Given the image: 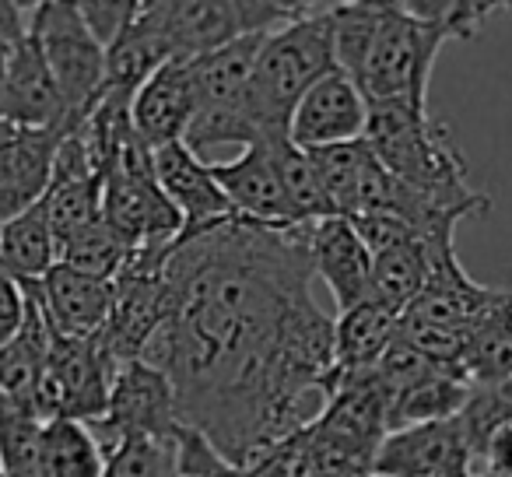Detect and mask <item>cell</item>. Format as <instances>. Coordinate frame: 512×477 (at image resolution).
I'll list each match as a JSON object with an SVG mask.
<instances>
[{"label":"cell","instance_id":"6da1fadb","mask_svg":"<svg viewBox=\"0 0 512 477\" xmlns=\"http://www.w3.org/2000/svg\"><path fill=\"white\" fill-rule=\"evenodd\" d=\"M306 228L235 214L176 239L165 320L141 355L169 376L179 421L242 470L330 400L334 320L309 292Z\"/></svg>","mask_w":512,"mask_h":477},{"label":"cell","instance_id":"7a4b0ae2","mask_svg":"<svg viewBox=\"0 0 512 477\" xmlns=\"http://www.w3.org/2000/svg\"><path fill=\"white\" fill-rule=\"evenodd\" d=\"M498 4L477 0H376V32L365 50L355 85L365 102L425 106L435 57L449 39H474Z\"/></svg>","mask_w":512,"mask_h":477},{"label":"cell","instance_id":"3957f363","mask_svg":"<svg viewBox=\"0 0 512 477\" xmlns=\"http://www.w3.org/2000/svg\"><path fill=\"white\" fill-rule=\"evenodd\" d=\"M362 141L393 179L432 197L435 204L453 207L463 218L491 207L488 193L467 183V158L453 144L446 123L428 116V106L372 102Z\"/></svg>","mask_w":512,"mask_h":477},{"label":"cell","instance_id":"277c9868","mask_svg":"<svg viewBox=\"0 0 512 477\" xmlns=\"http://www.w3.org/2000/svg\"><path fill=\"white\" fill-rule=\"evenodd\" d=\"M334 71L337 57L330 4H306L295 22L267 32L246 88V109L260 130V144L288 141L292 113L302 95Z\"/></svg>","mask_w":512,"mask_h":477},{"label":"cell","instance_id":"5b68a950","mask_svg":"<svg viewBox=\"0 0 512 477\" xmlns=\"http://www.w3.org/2000/svg\"><path fill=\"white\" fill-rule=\"evenodd\" d=\"M498 288L477 285L456 260V250L432 253L428 285L411 306L400 313V337L411 341L425 358L442 369L463 372L467 341L474 323L491 306ZM467 376V372H463Z\"/></svg>","mask_w":512,"mask_h":477},{"label":"cell","instance_id":"8992f818","mask_svg":"<svg viewBox=\"0 0 512 477\" xmlns=\"http://www.w3.org/2000/svg\"><path fill=\"white\" fill-rule=\"evenodd\" d=\"M306 4L274 0H151L141 18L162 36L176 60H193L253 32H274L295 22Z\"/></svg>","mask_w":512,"mask_h":477},{"label":"cell","instance_id":"52a82bcc","mask_svg":"<svg viewBox=\"0 0 512 477\" xmlns=\"http://www.w3.org/2000/svg\"><path fill=\"white\" fill-rule=\"evenodd\" d=\"M29 32L39 39V50L46 57L53 81L60 88V99L67 106V127L71 134L99 102L102 81H106V50L88 32L78 4L71 0H43L32 4Z\"/></svg>","mask_w":512,"mask_h":477},{"label":"cell","instance_id":"ba28073f","mask_svg":"<svg viewBox=\"0 0 512 477\" xmlns=\"http://www.w3.org/2000/svg\"><path fill=\"white\" fill-rule=\"evenodd\" d=\"M116 362L102 351L99 337H64L53 334V351L46 369L39 372L29 393V411L39 421H99L109 407V386Z\"/></svg>","mask_w":512,"mask_h":477},{"label":"cell","instance_id":"9c48e42d","mask_svg":"<svg viewBox=\"0 0 512 477\" xmlns=\"http://www.w3.org/2000/svg\"><path fill=\"white\" fill-rule=\"evenodd\" d=\"M88 428L99 439V446L120 435H176L183 421L176 414V393H172L169 376L144 358L116 365L106 414Z\"/></svg>","mask_w":512,"mask_h":477},{"label":"cell","instance_id":"30bf717a","mask_svg":"<svg viewBox=\"0 0 512 477\" xmlns=\"http://www.w3.org/2000/svg\"><path fill=\"white\" fill-rule=\"evenodd\" d=\"M372 474L379 477H477V449L460 418L397 428L376 449Z\"/></svg>","mask_w":512,"mask_h":477},{"label":"cell","instance_id":"8fae6325","mask_svg":"<svg viewBox=\"0 0 512 477\" xmlns=\"http://www.w3.org/2000/svg\"><path fill=\"white\" fill-rule=\"evenodd\" d=\"M365 123H369L365 95L358 92V85L348 74L334 71L302 95V102L292 113L288 141L302 151L334 148V144L362 141Z\"/></svg>","mask_w":512,"mask_h":477},{"label":"cell","instance_id":"7c38bea8","mask_svg":"<svg viewBox=\"0 0 512 477\" xmlns=\"http://www.w3.org/2000/svg\"><path fill=\"white\" fill-rule=\"evenodd\" d=\"M155 179L165 197L172 200V207L179 211V218H183V235L179 239L207 232V228L235 218V207L228 204L211 165L193 155L183 141L155 148Z\"/></svg>","mask_w":512,"mask_h":477},{"label":"cell","instance_id":"4fadbf2b","mask_svg":"<svg viewBox=\"0 0 512 477\" xmlns=\"http://www.w3.org/2000/svg\"><path fill=\"white\" fill-rule=\"evenodd\" d=\"M60 130H29L0 123V225L29 211L53 183Z\"/></svg>","mask_w":512,"mask_h":477},{"label":"cell","instance_id":"5bb4252c","mask_svg":"<svg viewBox=\"0 0 512 477\" xmlns=\"http://www.w3.org/2000/svg\"><path fill=\"white\" fill-rule=\"evenodd\" d=\"M4 123L60 134L67 127V106L32 32L4 53Z\"/></svg>","mask_w":512,"mask_h":477},{"label":"cell","instance_id":"9a60e30c","mask_svg":"<svg viewBox=\"0 0 512 477\" xmlns=\"http://www.w3.org/2000/svg\"><path fill=\"white\" fill-rule=\"evenodd\" d=\"M313 274L327 281L341 313L372 299V250L348 218H323L306 228Z\"/></svg>","mask_w":512,"mask_h":477},{"label":"cell","instance_id":"2e32d148","mask_svg":"<svg viewBox=\"0 0 512 477\" xmlns=\"http://www.w3.org/2000/svg\"><path fill=\"white\" fill-rule=\"evenodd\" d=\"M211 172L239 218L274 228H302L292 214V204H288V193L281 186L278 165H274L267 144L246 148L228 162H211Z\"/></svg>","mask_w":512,"mask_h":477},{"label":"cell","instance_id":"e0dca14e","mask_svg":"<svg viewBox=\"0 0 512 477\" xmlns=\"http://www.w3.org/2000/svg\"><path fill=\"white\" fill-rule=\"evenodd\" d=\"M193 81L190 60H169L162 64L130 102V120H134L137 137L162 148V144L183 141L193 123Z\"/></svg>","mask_w":512,"mask_h":477},{"label":"cell","instance_id":"ac0fdd59","mask_svg":"<svg viewBox=\"0 0 512 477\" xmlns=\"http://www.w3.org/2000/svg\"><path fill=\"white\" fill-rule=\"evenodd\" d=\"M39 295L53 330L64 337H95L113 309V281H95L64 264L39 281Z\"/></svg>","mask_w":512,"mask_h":477},{"label":"cell","instance_id":"d6986e66","mask_svg":"<svg viewBox=\"0 0 512 477\" xmlns=\"http://www.w3.org/2000/svg\"><path fill=\"white\" fill-rule=\"evenodd\" d=\"M463 372L474 390H495L512 379V285L498 288L470 330Z\"/></svg>","mask_w":512,"mask_h":477},{"label":"cell","instance_id":"ffe728a7","mask_svg":"<svg viewBox=\"0 0 512 477\" xmlns=\"http://www.w3.org/2000/svg\"><path fill=\"white\" fill-rule=\"evenodd\" d=\"M474 397V383L456 369H432L404 390L390 393V432L411 425L460 418L463 407Z\"/></svg>","mask_w":512,"mask_h":477},{"label":"cell","instance_id":"44dd1931","mask_svg":"<svg viewBox=\"0 0 512 477\" xmlns=\"http://www.w3.org/2000/svg\"><path fill=\"white\" fill-rule=\"evenodd\" d=\"M57 264L60 250L43 200L0 225V267L15 281H43Z\"/></svg>","mask_w":512,"mask_h":477},{"label":"cell","instance_id":"7402d4cb","mask_svg":"<svg viewBox=\"0 0 512 477\" xmlns=\"http://www.w3.org/2000/svg\"><path fill=\"white\" fill-rule=\"evenodd\" d=\"M397 334L400 316L393 309L379 306L372 299L348 309V313H341V320H334V369H376V362L397 341Z\"/></svg>","mask_w":512,"mask_h":477},{"label":"cell","instance_id":"603a6c76","mask_svg":"<svg viewBox=\"0 0 512 477\" xmlns=\"http://www.w3.org/2000/svg\"><path fill=\"white\" fill-rule=\"evenodd\" d=\"M176 60L169 53V46L162 43L155 29L141 18V4H137V15L113 43L106 46V81H102V92L130 95L134 99L137 88L151 78L162 64Z\"/></svg>","mask_w":512,"mask_h":477},{"label":"cell","instance_id":"cb8c5ba5","mask_svg":"<svg viewBox=\"0 0 512 477\" xmlns=\"http://www.w3.org/2000/svg\"><path fill=\"white\" fill-rule=\"evenodd\" d=\"M428 274H432V250L421 239L372 253V302L400 316L428 285Z\"/></svg>","mask_w":512,"mask_h":477},{"label":"cell","instance_id":"d4e9b609","mask_svg":"<svg viewBox=\"0 0 512 477\" xmlns=\"http://www.w3.org/2000/svg\"><path fill=\"white\" fill-rule=\"evenodd\" d=\"M102 446L85 421L57 418L43 425L39 470L43 477H102Z\"/></svg>","mask_w":512,"mask_h":477},{"label":"cell","instance_id":"484cf974","mask_svg":"<svg viewBox=\"0 0 512 477\" xmlns=\"http://www.w3.org/2000/svg\"><path fill=\"white\" fill-rule=\"evenodd\" d=\"M176 435H120L106 442L102 477H179Z\"/></svg>","mask_w":512,"mask_h":477},{"label":"cell","instance_id":"4316f807","mask_svg":"<svg viewBox=\"0 0 512 477\" xmlns=\"http://www.w3.org/2000/svg\"><path fill=\"white\" fill-rule=\"evenodd\" d=\"M274 155V165H278V176H281V186L288 193V204H292V214L302 228L313 225V221H323V218H334L330 211V200L323 193V183H320V172H316L313 158L309 151L295 148L292 141H281V144H267Z\"/></svg>","mask_w":512,"mask_h":477},{"label":"cell","instance_id":"83f0119b","mask_svg":"<svg viewBox=\"0 0 512 477\" xmlns=\"http://www.w3.org/2000/svg\"><path fill=\"white\" fill-rule=\"evenodd\" d=\"M43 204L60 250L64 243H71L74 235H81L85 228L102 221V176L74 179V183H50Z\"/></svg>","mask_w":512,"mask_h":477},{"label":"cell","instance_id":"f1b7e54d","mask_svg":"<svg viewBox=\"0 0 512 477\" xmlns=\"http://www.w3.org/2000/svg\"><path fill=\"white\" fill-rule=\"evenodd\" d=\"M130 253H134V246H127L106 221H99V225L74 235L71 243L60 246V264L95 281H113L130 260Z\"/></svg>","mask_w":512,"mask_h":477},{"label":"cell","instance_id":"f546056e","mask_svg":"<svg viewBox=\"0 0 512 477\" xmlns=\"http://www.w3.org/2000/svg\"><path fill=\"white\" fill-rule=\"evenodd\" d=\"M39 442H43V421L22 404L11 414L8 425L0 428V474L39 470Z\"/></svg>","mask_w":512,"mask_h":477},{"label":"cell","instance_id":"4dcf8cb0","mask_svg":"<svg viewBox=\"0 0 512 477\" xmlns=\"http://www.w3.org/2000/svg\"><path fill=\"white\" fill-rule=\"evenodd\" d=\"M509 418H512V379L502 386H495V390H474L470 404L463 407V414H460L474 449H481V439L498 425V421H509Z\"/></svg>","mask_w":512,"mask_h":477},{"label":"cell","instance_id":"1f68e13d","mask_svg":"<svg viewBox=\"0 0 512 477\" xmlns=\"http://www.w3.org/2000/svg\"><path fill=\"white\" fill-rule=\"evenodd\" d=\"M81 18H85L88 32L99 39V46L106 50L137 15L134 0H92V4H78Z\"/></svg>","mask_w":512,"mask_h":477},{"label":"cell","instance_id":"d6a6232c","mask_svg":"<svg viewBox=\"0 0 512 477\" xmlns=\"http://www.w3.org/2000/svg\"><path fill=\"white\" fill-rule=\"evenodd\" d=\"M477 463H481L484 477H512V418L498 421L484 435L481 449H477Z\"/></svg>","mask_w":512,"mask_h":477},{"label":"cell","instance_id":"836d02e7","mask_svg":"<svg viewBox=\"0 0 512 477\" xmlns=\"http://www.w3.org/2000/svg\"><path fill=\"white\" fill-rule=\"evenodd\" d=\"M25 316V292L22 281L11 278L4 267H0V344H8L18 334Z\"/></svg>","mask_w":512,"mask_h":477},{"label":"cell","instance_id":"e575fe53","mask_svg":"<svg viewBox=\"0 0 512 477\" xmlns=\"http://www.w3.org/2000/svg\"><path fill=\"white\" fill-rule=\"evenodd\" d=\"M18 407H22V404H18V400H15V397H8V393L0 390V428L8 425V421H11V414H15V411H18Z\"/></svg>","mask_w":512,"mask_h":477},{"label":"cell","instance_id":"d590c367","mask_svg":"<svg viewBox=\"0 0 512 477\" xmlns=\"http://www.w3.org/2000/svg\"><path fill=\"white\" fill-rule=\"evenodd\" d=\"M4 53L8 50H0V123H4Z\"/></svg>","mask_w":512,"mask_h":477},{"label":"cell","instance_id":"8d00e7d4","mask_svg":"<svg viewBox=\"0 0 512 477\" xmlns=\"http://www.w3.org/2000/svg\"><path fill=\"white\" fill-rule=\"evenodd\" d=\"M362 477H379V474H362Z\"/></svg>","mask_w":512,"mask_h":477}]
</instances>
